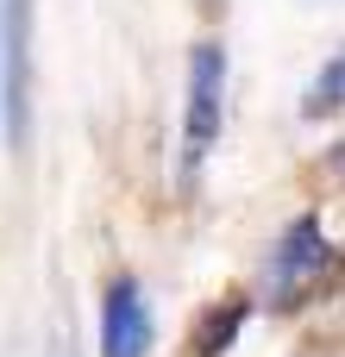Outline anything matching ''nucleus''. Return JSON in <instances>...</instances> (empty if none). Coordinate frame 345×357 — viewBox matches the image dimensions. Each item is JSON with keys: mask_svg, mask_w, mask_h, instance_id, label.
I'll return each mask as SVG.
<instances>
[{"mask_svg": "<svg viewBox=\"0 0 345 357\" xmlns=\"http://www.w3.org/2000/svg\"><path fill=\"white\" fill-rule=\"evenodd\" d=\"M226 44L201 38L189 50V107H182V188L201 182L207 157L220 151V132H226Z\"/></svg>", "mask_w": 345, "mask_h": 357, "instance_id": "1", "label": "nucleus"}, {"mask_svg": "<svg viewBox=\"0 0 345 357\" xmlns=\"http://www.w3.org/2000/svg\"><path fill=\"white\" fill-rule=\"evenodd\" d=\"M327 270H333V238H327V226L314 213H302V220L283 226V238L264 257V301L270 307H302L321 289Z\"/></svg>", "mask_w": 345, "mask_h": 357, "instance_id": "2", "label": "nucleus"}, {"mask_svg": "<svg viewBox=\"0 0 345 357\" xmlns=\"http://www.w3.org/2000/svg\"><path fill=\"white\" fill-rule=\"evenodd\" d=\"M31 13L38 0H0V132L13 151L31 144Z\"/></svg>", "mask_w": 345, "mask_h": 357, "instance_id": "3", "label": "nucleus"}, {"mask_svg": "<svg viewBox=\"0 0 345 357\" xmlns=\"http://www.w3.org/2000/svg\"><path fill=\"white\" fill-rule=\"evenodd\" d=\"M151 345H157V320L145 289L132 276H113L101 301V357H151Z\"/></svg>", "mask_w": 345, "mask_h": 357, "instance_id": "4", "label": "nucleus"}, {"mask_svg": "<svg viewBox=\"0 0 345 357\" xmlns=\"http://www.w3.org/2000/svg\"><path fill=\"white\" fill-rule=\"evenodd\" d=\"M339 94H345V63H339V56H327V63H321V75L308 82L302 113H308V119H333V113H339Z\"/></svg>", "mask_w": 345, "mask_h": 357, "instance_id": "5", "label": "nucleus"}, {"mask_svg": "<svg viewBox=\"0 0 345 357\" xmlns=\"http://www.w3.org/2000/svg\"><path fill=\"white\" fill-rule=\"evenodd\" d=\"M239 326H245V301H233V307H226V320H220V314H207V326H201V339H195V357H220L233 339H239Z\"/></svg>", "mask_w": 345, "mask_h": 357, "instance_id": "6", "label": "nucleus"}]
</instances>
